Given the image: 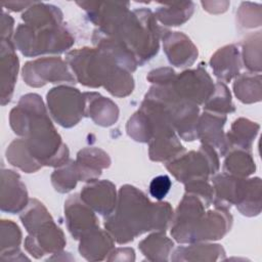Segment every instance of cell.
Here are the masks:
<instances>
[{"label": "cell", "instance_id": "obj_1", "mask_svg": "<svg viewBox=\"0 0 262 262\" xmlns=\"http://www.w3.org/2000/svg\"><path fill=\"white\" fill-rule=\"evenodd\" d=\"M82 95L78 89L70 87H58L52 89L48 95V105L56 122H58L63 127H71L80 120L83 113L80 110L69 106H81L85 107L84 101L82 100Z\"/></svg>", "mask_w": 262, "mask_h": 262}, {"label": "cell", "instance_id": "obj_2", "mask_svg": "<svg viewBox=\"0 0 262 262\" xmlns=\"http://www.w3.org/2000/svg\"><path fill=\"white\" fill-rule=\"evenodd\" d=\"M108 181H100L85 186L81 198L102 215L110 214L115 207V189Z\"/></svg>", "mask_w": 262, "mask_h": 262}, {"label": "cell", "instance_id": "obj_3", "mask_svg": "<svg viewBox=\"0 0 262 262\" xmlns=\"http://www.w3.org/2000/svg\"><path fill=\"white\" fill-rule=\"evenodd\" d=\"M67 217L70 231L76 237L79 236V234L88 232L87 227L96 225L95 216L91 210H87L83 204H80V214L78 215L75 208L67 203Z\"/></svg>", "mask_w": 262, "mask_h": 262}, {"label": "cell", "instance_id": "obj_4", "mask_svg": "<svg viewBox=\"0 0 262 262\" xmlns=\"http://www.w3.org/2000/svg\"><path fill=\"white\" fill-rule=\"evenodd\" d=\"M193 11L191 2L170 4L161 7L157 14L159 19L168 26H178L190 17Z\"/></svg>", "mask_w": 262, "mask_h": 262}, {"label": "cell", "instance_id": "obj_5", "mask_svg": "<svg viewBox=\"0 0 262 262\" xmlns=\"http://www.w3.org/2000/svg\"><path fill=\"white\" fill-rule=\"evenodd\" d=\"M231 157L225 161V168L230 173L238 176H248L255 170V163L251 158V155L246 151H234Z\"/></svg>", "mask_w": 262, "mask_h": 262}, {"label": "cell", "instance_id": "obj_6", "mask_svg": "<svg viewBox=\"0 0 262 262\" xmlns=\"http://www.w3.org/2000/svg\"><path fill=\"white\" fill-rule=\"evenodd\" d=\"M171 187V180L167 175H161L154 178L149 185V192L151 196L157 200H162Z\"/></svg>", "mask_w": 262, "mask_h": 262}, {"label": "cell", "instance_id": "obj_7", "mask_svg": "<svg viewBox=\"0 0 262 262\" xmlns=\"http://www.w3.org/2000/svg\"><path fill=\"white\" fill-rule=\"evenodd\" d=\"M46 213H47L46 210L42 207V205H40L39 211H38V215L36 216V215L34 214V217H35V218H39V217L43 218V217H45L46 215H48V214H46ZM21 219H23V220H32V221H24V222H23V223L27 226L28 229H30L31 227L33 228V227H35L36 225H38V224L41 223V221H39L38 223H36V221H33V217L30 216V215H26V218H25V217H21Z\"/></svg>", "mask_w": 262, "mask_h": 262}]
</instances>
